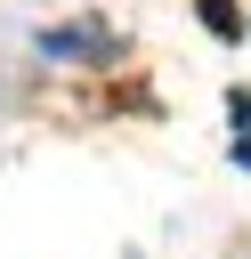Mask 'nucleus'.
<instances>
[{"instance_id":"3","label":"nucleus","mask_w":251,"mask_h":259,"mask_svg":"<svg viewBox=\"0 0 251 259\" xmlns=\"http://www.w3.org/2000/svg\"><path fill=\"white\" fill-rule=\"evenodd\" d=\"M227 113H235V121H251V89H235V97H227Z\"/></svg>"},{"instance_id":"1","label":"nucleus","mask_w":251,"mask_h":259,"mask_svg":"<svg viewBox=\"0 0 251 259\" xmlns=\"http://www.w3.org/2000/svg\"><path fill=\"white\" fill-rule=\"evenodd\" d=\"M40 57H49V65H105V57H113V24H105V16L57 24V32H40Z\"/></svg>"},{"instance_id":"2","label":"nucleus","mask_w":251,"mask_h":259,"mask_svg":"<svg viewBox=\"0 0 251 259\" xmlns=\"http://www.w3.org/2000/svg\"><path fill=\"white\" fill-rule=\"evenodd\" d=\"M202 24H211L219 40H243V8H235V0H202Z\"/></svg>"}]
</instances>
